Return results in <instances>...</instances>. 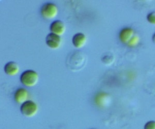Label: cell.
Instances as JSON below:
<instances>
[{
    "instance_id": "1",
    "label": "cell",
    "mask_w": 155,
    "mask_h": 129,
    "mask_svg": "<svg viewBox=\"0 0 155 129\" xmlns=\"http://www.w3.org/2000/svg\"><path fill=\"white\" fill-rule=\"evenodd\" d=\"M87 62V56L85 54L82 52L76 51L68 55L66 64L69 70L74 72H77L84 67Z\"/></svg>"
},
{
    "instance_id": "2",
    "label": "cell",
    "mask_w": 155,
    "mask_h": 129,
    "mask_svg": "<svg viewBox=\"0 0 155 129\" xmlns=\"http://www.w3.org/2000/svg\"><path fill=\"white\" fill-rule=\"evenodd\" d=\"M39 77L38 73L33 70L25 71L21 74L20 81L25 86L32 87L37 85Z\"/></svg>"
},
{
    "instance_id": "3",
    "label": "cell",
    "mask_w": 155,
    "mask_h": 129,
    "mask_svg": "<svg viewBox=\"0 0 155 129\" xmlns=\"http://www.w3.org/2000/svg\"><path fill=\"white\" fill-rule=\"evenodd\" d=\"M112 101L111 95L107 92H99L96 93L94 102L97 108L101 109H105L110 105Z\"/></svg>"
},
{
    "instance_id": "4",
    "label": "cell",
    "mask_w": 155,
    "mask_h": 129,
    "mask_svg": "<svg viewBox=\"0 0 155 129\" xmlns=\"http://www.w3.org/2000/svg\"><path fill=\"white\" fill-rule=\"evenodd\" d=\"M20 111L25 117L32 118L37 115L38 111V106L35 102L28 100L21 105Z\"/></svg>"
},
{
    "instance_id": "5",
    "label": "cell",
    "mask_w": 155,
    "mask_h": 129,
    "mask_svg": "<svg viewBox=\"0 0 155 129\" xmlns=\"http://www.w3.org/2000/svg\"><path fill=\"white\" fill-rule=\"evenodd\" d=\"M58 12L57 6L52 3L45 4L41 8V15L46 19H53L57 17Z\"/></svg>"
},
{
    "instance_id": "6",
    "label": "cell",
    "mask_w": 155,
    "mask_h": 129,
    "mask_svg": "<svg viewBox=\"0 0 155 129\" xmlns=\"http://www.w3.org/2000/svg\"><path fill=\"white\" fill-rule=\"evenodd\" d=\"M46 42V44L50 48L53 50H57L61 46L62 40L60 36L51 33L47 36Z\"/></svg>"
},
{
    "instance_id": "7",
    "label": "cell",
    "mask_w": 155,
    "mask_h": 129,
    "mask_svg": "<svg viewBox=\"0 0 155 129\" xmlns=\"http://www.w3.org/2000/svg\"><path fill=\"white\" fill-rule=\"evenodd\" d=\"M50 29L52 33L61 36L65 33L66 27L63 22L58 20L51 23Z\"/></svg>"
},
{
    "instance_id": "8",
    "label": "cell",
    "mask_w": 155,
    "mask_h": 129,
    "mask_svg": "<svg viewBox=\"0 0 155 129\" xmlns=\"http://www.w3.org/2000/svg\"><path fill=\"white\" fill-rule=\"evenodd\" d=\"M134 31L130 27H126L123 28L119 34V39L121 43L127 44L134 36Z\"/></svg>"
},
{
    "instance_id": "9",
    "label": "cell",
    "mask_w": 155,
    "mask_h": 129,
    "mask_svg": "<svg viewBox=\"0 0 155 129\" xmlns=\"http://www.w3.org/2000/svg\"><path fill=\"white\" fill-rule=\"evenodd\" d=\"M28 92L25 88L18 89L15 92V101L19 105H22L24 103L28 101Z\"/></svg>"
},
{
    "instance_id": "10",
    "label": "cell",
    "mask_w": 155,
    "mask_h": 129,
    "mask_svg": "<svg viewBox=\"0 0 155 129\" xmlns=\"http://www.w3.org/2000/svg\"><path fill=\"white\" fill-rule=\"evenodd\" d=\"M72 41L75 48L81 49L87 44V36L82 33H77L72 37Z\"/></svg>"
},
{
    "instance_id": "11",
    "label": "cell",
    "mask_w": 155,
    "mask_h": 129,
    "mask_svg": "<svg viewBox=\"0 0 155 129\" xmlns=\"http://www.w3.org/2000/svg\"><path fill=\"white\" fill-rule=\"evenodd\" d=\"M6 74L9 76H15L20 71V67L17 63L15 62H8L4 67Z\"/></svg>"
},
{
    "instance_id": "12",
    "label": "cell",
    "mask_w": 155,
    "mask_h": 129,
    "mask_svg": "<svg viewBox=\"0 0 155 129\" xmlns=\"http://www.w3.org/2000/svg\"><path fill=\"white\" fill-rule=\"evenodd\" d=\"M102 62L105 65L110 66L114 62V56L112 54H106L102 57Z\"/></svg>"
},
{
    "instance_id": "13",
    "label": "cell",
    "mask_w": 155,
    "mask_h": 129,
    "mask_svg": "<svg viewBox=\"0 0 155 129\" xmlns=\"http://www.w3.org/2000/svg\"><path fill=\"white\" fill-rule=\"evenodd\" d=\"M140 39L139 36L137 34H134V36L130 39V40L129 41V43L127 44L128 46L131 48L137 46L139 44Z\"/></svg>"
},
{
    "instance_id": "14",
    "label": "cell",
    "mask_w": 155,
    "mask_h": 129,
    "mask_svg": "<svg viewBox=\"0 0 155 129\" xmlns=\"http://www.w3.org/2000/svg\"><path fill=\"white\" fill-rule=\"evenodd\" d=\"M143 129H155V120H150L146 122L144 126Z\"/></svg>"
},
{
    "instance_id": "15",
    "label": "cell",
    "mask_w": 155,
    "mask_h": 129,
    "mask_svg": "<svg viewBox=\"0 0 155 129\" xmlns=\"http://www.w3.org/2000/svg\"><path fill=\"white\" fill-rule=\"evenodd\" d=\"M147 20L149 23L155 25V11L150 13L147 16Z\"/></svg>"
},
{
    "instance_id": "16",
    "label": "cell",
    "mask_w": 155,
    "mask_h": 129,
    "mask_svg": "<svg viewBox=\"0 0 155 129\" xmlns=\"http://www.w3.org/2000/svg\"><path fill=\"white\" fill-rule=\"evenodd\" d=\"M152 40H153V43H154V44H155V33H154V34H153V36Z\"/></svg>"
},
{
    "instance_id": "17",
    "label": "cell",
    "mask_w": 155,
    "mask_h": 129,
    "mask_svg": "<svg viewBox=\"0 0 155 129\" xmlns=\"http://www.w3.org/2000/svg\"></svg>"
}]
</instances>
